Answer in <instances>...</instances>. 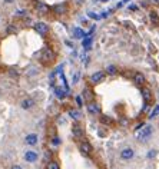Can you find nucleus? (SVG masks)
Wrapping results in <instances>:
<instances>
[{
	"mask_svg": "<svg viewBox=\"0 0 159 169\" xmlns=\"http://www.w3.org/2000/svg\"><path fill=\"white\" fill-rule=\"evenodd\" d=\"M52 145H55V146H57V145H60V139H59L57 136H55V138L52 139Z\"/></svg>",
	"mask_w": 159,
	"mask_h": 169,
	"instance_id": "nucleus-26",
	"label": "nucleus"
},
{
	"mask_svg": "<svg viewBox=\"0 0 159 169\" xmlns=\"http://www.w3.org/2000/svg\"><path fill=\"white\" fill-rule=\"evenodd\" d=\"M154 3H155V4H159V0H154Z\"/></svg>",
	"mask_w": 159,
	"mask_h": 169,
	"instance_id": "nucleus-36",
	"label": "nucleus"
},
{
	"mask_svg": "<svg viewBox=\"0 0 159 169\" xmlns=\"http://www.w3.org/2000/svg\"><path fill=\"white\" fill-rule=\"evenodd\" d=\"M33 105H35L33 99H25V100L22 102V108H23V109H30Z\"/></svg>",
	"mask_w": 159,
	"mask_h": 169,
	"instance_id": "nucleus-17",
	"label": "nucleus"
},
{
	"mask_svg": "<svg viewBox=\"0 0 159 169\" xmlns=\"http://www.w3.org/2000/svg\"><path fill=\"white\" fill-rule=\"evenodd\" d=\"M93 97H95L93 92H92L89 87H85V89H83V99H85L86 102H92Z\"/></svg>",
	"mask_w": 159,
	"mask_h": 169,
	"instance_id": "nucleus-9",
	"label": "nucleus"
},
{
	"mask_svg": "<svg viewBox=\"0 0 159 169\" xmlns=\"http://www.w3.org/2000/svg\"><path fill=\"white\" fill-rule=\"evenodd\" d=\"M125 1H129V0H123V1H122V3H125Z\"/></svg>",
	"mask_w": 159,
	"mask_h": 169,
	"instance_id": "nucleus-37",
	"label": "nucleus"
},
{
	"mask_svg": "<svg viewBox=\"0 0 159 169\" xmlns=\"http://www.w3.org/2000/svg\"><path fill=\"white\" fill-rule=\"evenodd\" d=\"M36 10L39 12L40 14H46V13L49 12V6L44 4V3H42V1H38V3H36Z\"/></svg>",
	"mask_w": 159,
	"mask_h": 169,
	"instance_id": "nucleus-11",
	"label": "nucleus"
},
{
	"mask_svg": "<svg viewBox=\"0 0 159 169\" xmlns=\"http://www.w3.org/2000/svg\"><path fill=\"white\" fill-rule=\"evenodd\" d=\"M75 1H76V4H82V3H83L85 0H75Z\"/></svg>",
	"mask_w": 159,
	"mask_h": 169,
	"instance_id": "nucleus-33",
	"label": "nucleus"
},
{
	"mask_svg": "<svg viewBox=\"0 0 159 169\" xmlns=\"http://www.w3.org/2000/svg\"><path fill=\"white\" fill-rule=\"evenodd\" d=\"M35 30H36L39 35L44 36V35L49 32V26H47L46 23H43V22H39V23H36V25H35Z\"/></svg>",
	"mask_w": 159,
	"mask_h": 169,
	"instance_id": "nucleus-4",
	"label": "nucleus"
},
{
	"mask_svg": "<svg viewBox=\"0 0 159 169\" xmlns=\"http://www.w3.org/2000/svg\"><path fill=\"white\" fill-rule=\"evenodd\" d=\"M12 169H22V168H20L19 165H14V166H13V168H12Z\"/></svg>",
	"mask_w": 159,
	"mask_h": 169,
	"instance_id": "nucleus-34",
	"label": "nucleus"
},
{
	"mask_svg": "<svg viewBox=\"0 0 159 169\" xmlns=\"http://www.w3.org/2000/svg\"><path fill=\"white\" fill-rule=\"evenodd\" d=\"M26 143L30 145V146H35V145L38 143V135H36V133L27 135V136H26Z\"/></svg>",
	"mask_w": 159,
	"mask_h": 169,
	"instance_id": "nucleus-13",
	"label": "nucleus"
},
{
	"mask_svg": "<svg viewBox=\"0 0 159 169\" xmlns=\"http://www.w3.org/2000/svg\"><path fill=\"white\" fill-rule=\"evenodd\" d=\"M133 155H135V152H133V149H130V148H125V149L120 152V158H122L123 161H129V159H132V158H133Z\"/></svg>",
	"mask_w": 159,
	"mask_h": 169,
	"instance_id": "nucleus-7",
	"label": "nucleus"
},
{
	"mask_svg": "<svg viewBox=\"0 0 159 169\" xmlns=\"http://www.w3.org/2000/svg\"><path fill=\"white\" fill-rule=\"evenodd\" d=\"M53 12H55L56 14H59V16H62V14H66V12H68V4H66V3L56 4V6L53 7Z\"/></svg>",
	"mask_w": 159,
	"mask_h": 169,
	"instance_id": "nucleus-6",
	"label": "nucleus"
},
{
	"mask_svg": "<svg viewBox=\"0 0 159 169\" xmlns=\"http://www.w3.org/2000/svg\"><path fill=\"white\" fill-rule=\"evenodd\" d=\"M76 103H78L79 106H82V97H80V96H78V97H76Z\"/></svg>",
	"mask_w": 159,
	"mask_h": 169,
	"instance_id": "nucleus-31",
	"label": "nucleus"
},
{
	"mask_svg": "<svg viewBox=\"0 0 159 169\" xmlns=\"http://www.w3.org/2000/svg\"><path fill=\"white\" fill-rule=\"evenodd\" d=\"M55 95H56L59 99H65V97L68 96V92H66L65 89H62V87H55Z\"/></svg>",
	"mask_w": 159,
	"mask_h": 169,
	"instance_id": "nucleus-15",
	"label": "nucleus"
},
{
	"mask_svg": "<svg viewBox=\"0 0 159 169\" xmlns=\"http://www.w3.org/2000/svg\"><path fill=\"white\" fill-rule=\"evenodd\" d=\"M108 72H109L111 75H115V73L118 72V69H116L115 66H109V67H108Z\"/></svg>",
	"mask_w": 159,
	"mask_h": 169,
	"instance_id": "nucleus-25",
	"label": "nucleus"
},
{
	"mask_svg": "<svg viewBox=\"0 0 159 169\" xmlns=\"http://www.w3.org/2000/svg\"><path fill=\"white\" fill-rule=\"evenodd\" d=\"M4 1H6V3H13L14 0H4Z\"/></svg>",
	"mask_w": 159,
	"mask_h": 169,
	"instance_id": "nucleus-35",
	"label": "nucleus"
},
{
	"mask_svg": "<svg viewBox=\"0 0 159 169\" xmlns=\"http://www.w3.org/2000/svg\"><path fill=\"white\" fill-rule=\"evenodd\" d=\"M80 152H82L83 155H89V153L92 152L90 143H89V142H82V143H80Z\"/></svg>",
	"mask_w": 159,
	"mask_h": 169,
	"instance_id": "nucleus-10",
	"label": "nucleus"
},
{
	"mask_svg": "<svg viewBox=\"0 0 159 169\" xmlns=\"http://www.w3.org/2000/svg\"><path fill=\"white\" fill-rule=\"evenodd\" d=\"M100 121H102V123H111V119H109L108 116H102Z\"/></svg>",
	"mask_w": 159,
	"mask_h": 169,
	"instance_id": "nucleus-28",
	"label": "nucleus"
},
{
	"mask_svg": "<svg viewBox=\"0 0 159 169\" xmlns=\"http://www.w3.org/2000/svg\"><path fill=\"white\" fill-rule=\"evenodd\" d=\"M133 82L136 84H143L145 83V76H143L141 72H136L135 76H133Z\"/></svg>",
	"mask_w": 159,
	"mask_h": 169,
	"instance_id": "nucleus-14",
	"label": "nucleus"
},
{
	"mask_svg": "<svg viewBox=\"0 0 159 169\" xmlns=\"http://www.w3.org/2000/svg\"><path fill=\"white\" fill-rule=\"evenodd\" d=\"M156 156V151H149V153H148V158L151 159V158H155Z\"/></svg>",
	"mask_w": 159,
	"mask_h": 169,
	"instance_id": "nucleus-30",
	"label": "nucleus"
},
{
	"mask_svg": "<svg viewBox=\"0 0 159 169\" xmlns=\"http://www.w3.org/2000/svg\"><path fill=\"white\" fill-rule=\"evenodd\" d=\"M151 20H152L154 25H156V26L159 25V16L156 12H152V13H151Z\"/></svg>",
	"mask_w": 159,
	"mask_h": 169,
	"instance_id": "nucleus-22",
	"label": "nucleus"
},
{
	"mask_svg": "<svg viewBox=\"0 0 159 169\" xmlns=\"http://www.w3.org/2000/svg\"><path fill=\"white\" fill-rule=\"evenodd\" d=\"M87 16H89L90 19H95V20H99V19H100V16L96 14V13H93V12H87Z\"/></svg>",
	"mask_w": 159,
	"mask_h": 169,
	"instance_id": "nucleus-24",
	"label": "nucleus"
},
{
	"mask_svg": "<svg viewBox=\"0 0 159 169\" xmlns=\"http://www.w3.org/2000/svg\"><path fill=\"white\" fill-rule=\"evenodd\" d=\"M87 112H89L90 115H99V113H100V108H99V105H96V103H93V102H89V105H87Z\"/></svg>",
	"mask_w": 159,
	"mask_h": 169,
	"instance_id": "nucleus-8",
	"label": "nucleus"
},
{
	"mask_svg": "<svg viewBox=\"0 0 159 169\" xmlns=\"http://www.w3.org/2000/svg\"><path fill=\"white\" fill-rule=\"evenodd\" d=\"M72 132H73V135H75L76 138L83 136V129H82L79 125H75V126H73V129H72Z\"/></svg>",
	"mask_w": 159,
	"mask_h": 169,
	"instance_id": "nucleus-19",
	"label": "nucleus"
},
{
	"mask_svg": "<svg viewBox=\"0 0 159 169\" xmlns=\"http://www.w3.org/2000/svg\"><path fill=\"white\" fill-rule=\"evenodd\" d=\"M47 169H60V166H59V164H57V162L52 161V162H49V164H47Z\"/></svg>",
	"mask_w": 159,
	"mask_h": 169,
	"instance_id": "nucleus-23",
	"label": "nucleus"
},
{
	"mask_svg": "<svg viewBox=\"0 0 159 169\" xmlns=\"http://www.w3.org/2000/svg\"><path fill=\"white\" fill-rule=\"evenodd\" d=\"M69 116L78 121V119H80V116H82V115H80L79 110H73V109H72V110H69Z\"/></svg>",
	"mask_w": 159,
	"mask_h": 169,
	"instance_id": "nucleus-21",
	"label": "nucleus"
},
{
	"mask_svg": "<svg viewBox=\"0 0 159 169\" xmlns=\"http://www.w3.org/2000/svg\"><path fill=\"white\" fill-rule=\"evenodd\" d=\"M79 78H80V72H76L75 76H73V83H78L79 82Z\"/></svg>",
	"mask_w": 159,
	"mask_h": 169,
	"instance_id": "nucleus-27",
	"label": "nucleus"
},
{
	"mask_svg": "<svg viewBox=\"0 0 159 169\" xmlns=\"http://www.w3.org/2000/svg\"><path fill=\"white\" fill-rule=\"evenodd\" d=\"M142 96H143L145 103H149V102H151V99H152V92H151V89L143 87V89H142Z\"/></svg>",
	"mask_w": 159,
	"mask_h": 169,
	"instance_id": "nucleus-12",
	"label": "nucleus"
},
{
	"mask_svg": "<svg viewBox=\"0 0 159 169\" xmlns=\"http://www.w3.org/2000/svg\"><path fill=\"white\" fill-rule=\"evenodd\" d=\"M7 32H9V33H13V32H16V29H13V27H7Z\"/></svg>",
	"mask_w": 159,
	"mask_h": 169,
	"instance_id": "nucleus-32",
	"label": "nucleus"
},
{
	"mask_svg": "<svg viewBox=\"0 0 159 169\" xmlns=\"http://www.w3.org/2000/svg\"><path fill=\"white\" fill-rule=\"evenodd\" d=\"M92 40H93V39H92L90 36H85V37H83L82 44H83V47H85L86 50H89V49H90V43H92Z\"/></svg>",
	"mask_w": 159,
	"mask_h": 169,
	"instance_id": "nucleus-18",
	"label": "nucleus"
},
{
	"mask_svg": "<svg viewBox=\"0 0 159 169\" xmlns=\"http://www.w3.org/2000/svg\"><path fill=\"white\" fill-rule=\"evenodd\" d=\"M105 79V72L103 70H98V72H95L92 76H90V82L92 83H99V82H102Z\"/></svg>",
	"mask_w": 159,
	"mask_h": 169,
	"instance_id": "nucleus-5",
	"label": "nucleus"
},
{
	"mask_svg": "<svg viewBox=\"0 0 159 169\" xmlns=\"http://www.w3.org/2000/svg\"><path fill=\"white\" fill-rule=\"evenodd\" d=\"M40 60L43 63H52L55 60V52L49 47H44L42 50V55H40Z\"/></svg>",
	"mask_w": 159,
	"mask_h": 169,
	"instance_id": "nucleus-1",
	"label": "nucleus"
},
{
	"mask_svg": "<svg viewBox=\"0 0 159 169\" xmlns=\"http://www.w3.org/2000/svg\"><path fill=\"white\" fill-rule=\"evenodd\" d=\"M151 135H152V126L146 125L143 129H141V132H138L136 136H138V139H139L141 142H148L149 138H151Z\"/></svg>",
	"mask_w": 159,
	"mask_h": 169,
	"instance_id": "nucleus-2",
	"label": "nucleus"
},
{
	"mask_svg": "<svg viewBox=\"0 0 159 169\" xmlns=\"http://www.w3.org/2000/svg\"><path fill=\"white\" fill-rule=\"evenodd\" d=\"M159 116V105H156L154 109H152V112L149 113V119H154V118H156Z\"/></svg>",
	"mask_w": 159,
	"mask_h": 169,
	"instance_id": "nucleus-20",
	"label": "nucleus"
},
{
	"mask_svg": "<svg viewBox=\"0 0 159 169\" xmlns=\"http://www.w3.org/2000/svg\"><path fill=\"white\" fill-rule=\"evenodd\" d=\"M111 13H112V10H106V12H102V13H100V14H102L100 17H108V16H109Z\"/></svg>",
	"mask_w": 159,
	"mask_h": 169,
	"instance_id": "nucleus-29",
	"label": "nucleus"
},
{
	"mask_svg": "<svg viewBox=\"0 0 159 169\" xmlns=\"http://www.w3.org/2000/svg\"><path fill=\"white\" fill-rule=\"evenodd\" d=\"M38 158H39V155H38V152H35V151H26V152H25V161H26V162L33 164V162L38 161Z\"/></svg>",
	"mask_w": 159,
	"mask_h": 169,
	"instance_id": "nucleus-3",
	"label": "nucleus"
},
{
	"mask_svg": "<svg viewBox=\"0 0 159 169\" xmlns=\"http://www.w3.org/2000/svg\"><path fill=\"white\" fill-rule=\"evenodd\" d=\"M85 36H86V33H85L80 27H75V29H73V37H75V39H83Z\"/></svg>",
	"mask_w": 159,
	"mask_h": 169,
	"instance_id": "nucleus-16",
	"label": "nucleus"
}]
</instances>
